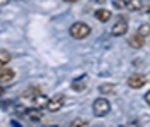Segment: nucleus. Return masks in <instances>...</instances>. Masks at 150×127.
<instances>
[{
	"mask_svg": "<svg viewBox=\"0 0 150 127\" xmlns=\"http://www.w3.org/2000/svg\"><path fill=\"white\" fill-rule=\"evenodd\" d=\"M90 33H91L90 24L81 22V21L74 22V24L69 28V34H71L74 40H85V38H88V36H90Z\"/></svg>",
	"mask_w": 150,
	"mask_h": 127,
	"instance_id": "nucleus-1",
	"label": "nucleus"
},
{
	"mask_svg": "<svg viewBox=\"0 0 150 127\" xmlns=\"http://www.w3.org/2000/svg\"><path fill=\"white\" fill-rule=\"evenodd\" d=\"M110 112V101L107 98H97L93 101V115L95 117H105Z\"/></svg>",
	"mask_w": 150,
	"mask_h": 127,
	"instance_id": "nucleus-2",
	"label": "nucleus"
},
{
	"mask_svg": "<svg viewBox=\"0 0 150 127\" xmlns=\"http://www.w3.org/2000/svg\"><path fill=\"white\" fill-rule=\"evenodd\" d=\"M64 103H66V95H57L54 98H48L45 108L48 112H59L60 108L64 107Z\"/></svg>",
	"mask_w": 150,
	"mask_h": 127,
	"instance_id": "nucleus-3",
	"label": "nucleus"
},
{
	"mask_svg": "<svg viewBox=\"0 0 150 127\" xmlns=\"http://www.w3.org/2000/svg\"><path fill=\"white\" fill-rule=\"evenodd\" d=\"M145 84H147V77L143 74H131L128 77V86L133 88V89H140V88H143Z\"/></svg>",
	"mask_w": 150,
	"mask_h": 127,
	"instance_id": "nucleus-4",
	"label": "nucleus"
},
{
	"mask_svg": "<svg viewBox=\"0 0 150 127\" xmlns=\"http://www.w3.org/2000/svg\"><path fill=\"white\" fill-rule=\"evenodd\" d=\"M126 33H128V22L122 21V19H119V21L110 28V34H112V36H124Z\"/></svg>",
	"mask_w": 150,
	"mask_h": 127,
	"instance_id": "nucleus-5",
	"label": "nucleus"
},
{
	"mask_svg": "<svg viewBox=\"0 0 150 127\" xmlns=\"http://www.w3.org/2000/svg\"><path fill=\"white\" fill-rule=\"evenodd\" d=\"M16 79V72L9 67H4L0 69V84H9Z\"/></svg>",
	"mask_w": 150,
	"mask_h": 127,
	"instance_id": "nucleus-6",
	"label": "nucleus"
},
{
	"mask_svg": "<svg viewBox=\"0 0 150 127\" xmlns=\"http://www.w3.org/2000/svg\"><path fill=\"white\" fill-rule=\"evenodd\" d=\"M128 45H129L131 48L138 50V48H142V46L145 45V36H142V34L135 33V34H131V36L128 38Z\"/></svg>",
	"mask_w": 150,
	"mask_h": 127,
	"instance_id": "nucleus-7",
	"label": "nucleus"
},
{
	"mask_svg": "<svg viewBox=\"0 0 150 127\" xmlns=\"http://www.w3.org/2000/svg\"><path fill=\"white\" fill-rule=\"evenodd\" d=\"M26 117H28V120H31L33 124H40L42 119H43V113L38 112V108H33V107H31V110L26 112Z\"/></svg>",
	"mask_w": 150,
	"mask_h": 127,
	"instance_id": "nucleus-8",
	"label": "nucleus"
},
{
	"mask_svg": "<svg viewBox=\"0 0 150 127\" xmlns=\"http://www.w3.org/2000/svg\"><path fill=\"white\" fill-rule=\"evenodd\" d=\"M47 101H48V96H45L43 93H40V95H36L35 98H31V107L33 108H42V107H45Z\"/></svg>",
	"mask_w": 150,
	"mask_h": 127,
	"instance_id": "nucleus-9",
	"label": "nucleus"
},
{
	"mask_svg": "<svg viewBox=\"0 0 150 127\" xmlns=\"http://www.w3.org/2000/svg\"><path fill=\"white\" fill-rule=\"evenodd\" d=\"M86 84H88V79H86V76H83V77H76L74 81L71 83V88L79 93V91H83L86 88Z\"/></svg>",
	"mask_w": 150,
	"mask_h": 127,
	"instance_id": "nucleus-10",
	"label": "nucleus"
},
{
	"mask_svg": "<svg viewBox=\"0 0 150 127\" xmlns=\"http://www.w3.org/2000/svg\"><path fill=\"white\" fill-rule=\"evenodd\" d=\"M95 17H97L98 21H102V22H107V21H110L112 12H110L109 9H98V11H95Z\"/></svg>",
	"mask_w": 150,
	"mask_h": 127,
	"instance_id": "nucleus-11",
	"label": "nucleus"
},
{
	"mask_svg": "<svg viewBox=\"0 0 150 127\" xmlns=\"http://www.w3.org/2000/svg\"><path fill=\"white\" fill-rule=\"evenodd\" d=\"M142 0H128L126 2V9L128 11H131V12H138L140 9H142Z\"/></svg>",
	"mask_w": 150,
	"mask_h": 127,
	"instance_id": "nucleus-12",
	"label": "nucleus"
},
{
	"mask_svg": "<svg viewBox=\"0 0 150 127\" xmlns=\"http://www.w3.org/2000/svg\"><path fill=\"white\" fill-rule=\"evenodd\" d=\"M98 91L100 93H104V95H110V93H114L116 91V84H100V88H98Z\"/></svg>",
	"mask_w": 150,
	"mask_h": 127,
	"instance_id": "nucleus-13",
	"label": "nucleus"
},
{
	"mask_svg": "<svg viewBox=\"0 0 150 127\" xmlns=\"http://www.w3.org/2000/svg\"><path fill=\"white\" fill-rule=\"evenodd\" d=\"M138 34H142V36H150V22H145V24H142L140 28H138V31H136Z\"/></svg>",
	"mask_w": 150,
	"mask_h": 127,
	"instance_id": "nucleus-14",
	"label": "nucleus"
},
{
	"mask_svg": "<svg viewBox=\"0 0 150 127\" xmlns=\"http://www.w3.org/2000/svg\"><path fill=\"white\" fill-rule=\"evenodd\" d=\"M42 93V89L40 88H30V89H26L24 91V98H35L36 95H40Z\"/></svg>",
	"mask_w": 150,
	"mask_h": 127,
	"instance_id": "nucleus-15",
	"label": "nucleus"
},
{
	"mask_svg": "<svg viewBox=\"0 0 150 127\" xmlns=\"http://www.w3.org/2000/svg\"><path fill=\"white\" fill-rule=\"evenodd\" d=\"M0 60H2L4 64H9V62L12 60V55H11L7 50H0Z\"/></svg>",
	"mask_w": 150,
	"mask_h": 127,
	"instance_id": "nucleus-16",
	"label": "nucleus"
},
{
	"mask_svg": "<svg viewBox=\"0 0 150 127\" xmlns=\"http://www.w3.org/2000/svg\"><path fill=\"white\" fill-rule=\"evenodd\" d=\"M88 124H90V122H88V120H85V119H74V120H73V122H71V127H85V126H88Z\"/></svg>",
	"mask_w": 150,
	"mask_h": 127,
	"instance_id": "nucleus-17",
	"label": "nucleus"
},
{
	"mask_svg": "<svg viewBox=\"0 0 150 127\" xmlns=\"http://www.w3.org/2000/svg\"><path fill=\"white\" fill-rule=\"evenodd\" d=\"M112 5H114L116 9H124V7H126V0H114Z\"/></svg>",
	"mask_w": 150,
	"mask_h": 127,
	"instance_id": "nucleus-18",
	"label": "nucleus"
},
{
	"mask_svg": "<svg viewBox=\"0 0 150 127\" xmlns=\"http://www.w3.org/2000/svg\"><path fill=\"white\" fill-rule=\"evenodd\" d=\"M140 12H142V14H150V5H145V7L142 5V9H140Z\"/></svg>",
	"mask_w": 150,
	"mask_h": 127,
	"instance_id": "nucleus-19",
	"label": "nucleus"
},
{
	"mask_svg": "<svg viewBox=\"0 0 150 127\" xmlns=\"http://www.w3.org/2000/svg\"><path fill=\"white\" fill-rule=\"evenodd\" d=\"M145 101L150 105V91H147V93H145Z\"/></svg>",
	"mask_w": 150,
	"mask_h": 127,
	"instance_id": "nucleus-20",
	"label": "nucleus"
},
{
	"mask_svg": "<svg viewBox=\"0 0 150 127\" xmlns=\"http://www.w3.org/2000/svg\"><path fill=\"white\" fill-rule=\"evenodd\" d=\"M11 0H0V7H4V5H7Z\"/></svg>",
	"mask_w": 150,
	"mask_h": 127,
	"instance_id": "nucleus-21",
	"label": "nucleus"
},
{
	"mask_svg": "<svg viewBox=\"0 0 150 127\" xmlns=\"http://www.w3.org/2000/svg\"><path fill=\"white\" fill-rule=\"evenodd\" d=\"M4 67H5V64H4V62L0 60V69H4Z\"/></svg>",
	"mask_w": 150,
	"mask_h": 127,
	"instance_id": "nucleus-22",
	"label": "nucleus"
},
{
	"mask_svg": "<svg viewBox=\"0 0 150 127\" xmlns=\"http://www.w3.org/2000/svg\"><path fill=\"white\" fill-rule=\"evenodd\" d=\"M64 2H69V4H73V2H78V0H64Z\"/></svg>",
	"mask_w": 150,
	"mask_h": 127,
	"instance_id": "nucleus-23",
	"label": "nucleus"
},
{
	"mask_svg": "<svg viewBox=\"0 0 150 127\" xmlns=\"http://www.w3.org/2000/svg\"><path fill=\"white\" fill-rule=\"evenodd\" d=\"M2 93H4V88H2V86H0V96H2Z\"/></svg>",
	"mask_w": 150,
	"mask_h": 127,
	"instance_id": "nucleus-24",
	"label": "nucleus"
}]
</instances>
